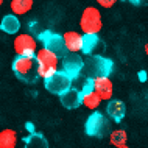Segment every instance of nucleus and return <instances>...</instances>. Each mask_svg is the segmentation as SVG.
<instances>
[{
  "instance_id": "obj_1",
  "label": "nucleus",
  "mask_w": 148,
  "mask_h": 148,
  "mask_svg": "<svg viewBox=\"0 0 148 148\" xmlns=\"http://www.w3.org/2000/svg\"><path fill=\"white\" fill-rule=\"evenodd\" d=\"M16 77L25 83H34L39 78V69L34 56H16L13 61Z\"/></svg>"
},
{
  "instance_id": "obj_2",
  "label": "nucleus",
  "mask_w": 148,
  "mask_h": 148,
  "mask_svg": "<svg viewBox=\"0 0 148 148\" xmlns=\"http://www.w3.org/2000/svg\"><path fill=\"white\" fill-rule=\"evenodd\" d=\"M34 59L38 62V69H39V77L41 78H49L51 75H55L58 72L59 66V58L55 53H51L47 49H38L34 55Z\"/></svg>"
},
{
  "instance_id": "obj_3",
  "label": "nucleus",
  "mask_w": 148,
  "mask_h": 148,
  "mask_svg": "<svg viewBox=\"0 0 148 148\" xmlns=\"http://www.w3.org/2000/svg\"><path fill=\"white\" fill-rule=\"evenodd\" d=\"M84 69L90 78L109 77L114 72V62L101 55H90V58L84 61Z\"/></svg>"
},
{
  "instance_id": "obj_4",
  "label": "nucleus",
  "mask_w": 148,
  "mask_h": 148,
  "mask_svg": "<svg viewBox=\"0 0 148 148\" xmlns=\"http://www.w3.org/2000/svg\"><path fill=\"white\" fill-rule=\"evenodd\" d=\"M101 27L103 22L100 10L95 6H87L79 17V28H81L83 34H98Z\"/></svg>"
},
{
  "instance_id": "obj_5",
  "label": "nucleus",
  "mask_w": 148,
  "mask_h": 148,
  "mask_svg": "<svg viewBox=\"0 0 148 148\" xmlns=\"http://www.w3.org/2000/svg\"><path fill=\"white\" fill-rule=\"evenodd\" d=\"M108 128H109L108 119L98 111H94L84 123L86 134L90 136V137H105L108 133Z\"/></svg>"
},
{
  "instance_id": "obj_6",
  "label": "nucleus",
  "mask_w": 148,
  "mask_h": 148,
  "mask_svg": "<svg viewBox=\"0 0 148 148\" xmlns=\"http://www.w3.org/2000/svg\"><path fill=\"white\" fill-rule=\"evenodd\" d=\"M39 41L44 45V49L50 50L59 59L67 55L66 45H64V41H62V34H56V33H51V31H42V33H39Z\"/></svg>"
},
{
  "instance_id": "obj_7",
  "label": "nucleus",
  "mask_w": 148,
  "mask_h": 148,
  "mask_svg": "<svg viewBox=\"0 0 148 148\" xmlns=\"http://www.w3.org/2000/svg\"><path fill=\"white\" fill-rule=\"evenodd\" d=\"M14 51L17 56H34L38 51V41L30 33L17 34L14 38Z\"/></svg>"
},
{
  "instance_id": "obj_8",
  "label": "nucleus",
  "mask_w": 148,
  "mask_h": 148,
  "mask_svg": "<svg viewBox=\"0 0 148 148\" xmlns=\"http://www.w3.org/2000/svg\"><path fill=\"white\" fill-rule=\"evenodd\" d=\"M61 66H62L61 72H64L70 79H75L79 77L81 70L84 69V59L78 53H67L66 56L61 58Z\"/></svg>"
},
{
  "instance_id": "obj_9",
  "label": "nucleus",
  "mask_w": 148,
  "mask_h": 148,
  "mask_svg": "<svg viewBox=\"0 0 148 148\" xmlns=\"http://www.w3.org/2000/svg\"><path fill=\"white\" fill-rule=\"evenodd\" d=\"M45 89L55 95H61L72 87V79L64 72H56L55 75L45 78Z\"/></svg>"
},
{
  "instance_id": "obj_10",
  "label": "nucleus",
  "mask_w": 148,
  "mask_h": 148,
  "mask_svg": "<svg viewBox=\"0 0 148 148\" xmlns=\"http://www.w3.org/2000/svg\"><path fill=\"white\" fill-rule=\"evenodd\" d=\"M94 92L98 95L100 100H108L109 101L112 98L114 84L109 77H98L94 78Z\"/></svg>"
},
{
  "instance_id": "obj_11",
  "label": "nucleus",
  "mask_w": 148,
  "mask_h": 148,
  "mask_svg": "<svg viewBox=\"0 0 148 148\" xmlns=\"http://www.w3.org/2000/svg\"><path fill=\"white\" fill-rule=\"evenodd\" d=\"M62 41L66 45L67 53H78L81 51V45H83V34L79 31H66L62 34Z\"/></svg>"
},
{
  "instance_id": "obj_12",
  "label": "nucleus",
  "mask_w": 148,
  "mask_h": 148,
  "mask_svg": "<svg viewBox=\"0 0 148 148\" xmlns=\"http://www.w3.org/2000/svg\"><path fill=\"white\" fill-rule=\"evenodd\" d=\"M106 114L109 115L114 122L120 123L123 119H125V114H126V105L122 101V100H114L111 98L108 101V106H106Z\"/></svg>"
},
{
  "instance_id": "obj_13",
  "label": "nucleus",
  "mask_w": 148,
  "mask_h": 148,
  "mask_svg": "<svg viewBox=\"0 0 148 148\" xmlns=\"http://www.w3.org/2000/svg\"><path fill=\"white\" fill-rule=\"evenodd\" d=\"M59 101L64 108L67 109H77V108L81 105V92L78 89H73L70 87L69 90H66L64 94L59 95Z\"/></svg>"
},
{
  "instance_id": "obj_14",
  "label": "nucleus",
  "mask_w": 148,
  "mask_h": 148,
  "mask_svg": "<svg viewBox=\"0 0 148 148\" xmlns=\"http://www.w3.org/2000/svg\"><path fill=\"white\" fill-rule=\"evenodd\" d=\"M0 30L6 34H17L19 30H21V21H19V17L14 14L3 16L2 22H0Z\"/></svg>"
},
{
  "instance_id": "obj_15",
  "label": "nucleus",
  "mask_w": 148,
  "mask_h": 148,
  "mask_svg": "<svg viewBox=\"0 0 148 148\" xmlns=\"http://www.w3.org/2000/svg\"><path fill=\"white\" fill-rule=\"evenodd\" d=\"M100 45H103L100 41L98 34H83V45H81V51L87 56L94 55V51L98 49Z\"/></svg>"
},
{
  "instance_id": "obj_16",
  "label": "nucleus",
  "mask_w": 148,
  "mask_h": 148,
  "mask_svg": "<svg viewBox=\"0 0 148 148\" xmlns=\"http://www.w3.org/2000/svg\"><path fill=\"white\" fill-rule=\"evenodd\" d=\"M17 145V133L14 130H2L0 131V148H16Z\"/></svg>"
},
{
  "instance_id": "obj_17",
  "label": "nucleus",
  "mask_w": 148,
  "mask_h": 148,
  "mask_svg": "<svg viewBox=\"0 0 148 148\" xmlns=\"http://www.w3.org/2000/svg\"><path fill=\"white\" fill-rule=\"evenodd\" d=\"M33 0H11L10 3V8L14 16H23L27 14L28 11H31V8H33Z\"/></svg>"
},
{
  "instance_id": "obj_18",
  "label": "nucleus",
  "mask_w": 148,
  "mask_h": 148,
  "mask_svg": "<svg viewBox=\"0 0 148 148\" xmlns=\"http://www.w3.org/2000/svg\"><path fill=\"white\" fill-rule=\"evenodd\" d=\"M23 148H49V142L42 134H31L25 139Z\"/></svg>"
},
{
  "instance_id": "obj_19",
  "label": "nucleus",
  "mask_w": 148,
  "mask_h": 148,
  "mask_svg": "<svg viewBox=\"0 0 148 148\" xmlns=\"http://www.w3.org/2000/svg\"><path fill=\"white\" fill-rule=\"evenodd\" d=\"M101 100L98 98V95L95 92H87V94H81V105L86 106L87 109L90 111H95L97 108L100 106Z\"/></svg>"
},
{
  "instance_id": "obj_20",
  "label": "nucleus",
  "mask_w": 148,
  "mask_h": 148,
  "mask_svg": "<svg viewBox=\"0 0 148 148\" xmlns=\"http://www.w3.org/2000/svg\"><path fill=\"white\" fill-rule=\"evenodd\" d=\"M126 140H128V134H126V131H123V130H114L112 133L109 134V142H111V145H114L115 148L126 145Z\"/></svg>"
},
{
  "instance_id": "obj_21",
  "label": "nucleus",
  "mask_w": 148,
  "mask_h": 148,
  "mask_svg": "<svg viewBox=\"0 0 148 148\" xmlns=\"http://www.w3.org/2000/svg\"><path fill=\"white\" fill-rule=\"evenodd\" d=\"M95 2L103 8H111V6H114L115 3H117V0H95Z\"/></svg>"
},
{
  "instance_id": "obj_22",
  "label": "nucleus",
  "mask_w": 148,
  "mask_h": 148,
  "mask_svg": "<svg viewBox=\"0 0 148 148\" xmlns=\"http://www.w3.org/2000/svg\"><path fill=\"white\" fill-rule=\"evenodd\" d=\"M130 3H133V5H142L143 0H128Z\"/></svg>"
},
{
  "instance_id": "obj_23",
  "label": "nucleus",
  "mask_w": 148,
  "mask_h": 148,
  "mask_svg": "<svg viewBox=\"0 0 148 148\" xmlns=\"http://www.w3.org/2000/svg\"><path fill=\"white\" fill-rule=\"evenodd\" d=\"M145 53H147V55H148V42H147V44H145Z\"/></svg>"
},
{
  "instance_id": "obj_24",
  "label": "nucleus",
  "mask_w": 148,
  "mask_h": 148,
  "mask_svg": "<svg viewBox=\"0 0 148 148\" xmlns=\"http://www.w3.org/2000/svg\"><path fill=\"white\" fill-rule=\"evenodd\" d=\"M117 148H130L128 145H122V147H117Z\"/></svg>"
},
{
  "instance_id": "obj_25",
  "label": "nucleus",
  "mask_w": 148,
  "mask_h": 148,
  "mask_svg": "<svg viewBox=\"0 0 148 148\" xmlns=\"http://www.w3.org/2000/svg\"><path fill=\"white\" fill-rule=\"evenodd\" d=\"M2 3H3V0H0V6H2Z\"/></svg>"
}]
</instances>
